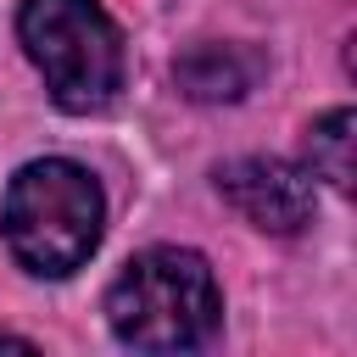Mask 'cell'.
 I'll use <instances>...</instances> for the list:
<instances>
[{
    "label": "cell",
    "mask_w": 357,
    "mask_h": 357,
    "mask_svg": "<svg viewBox=\"0 0 357 357\" xmlns=\"http://www.w3.org/2000/svg\"><path fill=\"white\" fill-rule=\"evenodd\" d=\"M0 229L11 257L39 273V279H67L78 273L106 229V195L95 184L89 167L67 162V156H45L28 162L0 206Z\"/></svg>",
    "instance_id": "obj_1"
},
{
    "label": "cell",
    "mask_w": 357,
    "mask_h": 357,
    "mask_svg": "<svg viewBox=\"0 0 357 357\" xmlns=\"http://www.w3.org/2000/svg\"><path fill=\"white\" fill-rule=\"evenodd\" d=\"M223 296L201 251L151 245L123 262L106 290V324L134 351H190L218 329Z\"/></svg>",
    "instance_id": "obj_2"
},
{
    "label": "cell",
    "mask_w": 357,
    "mask_h": 357,
    "mask_svg": "<svg viewBox=\"0 0 357 357\" xmlns=\"http://www.w3.org/2000/svg\"><path fill=\"white\" fill-rule=\"evenodd\" d=\"M17 33L61 112H100L123 89V33L100 0H22Z\"/></svg>",
    "instance_id": "obj_3"
},
{
    "label": "cell",
    "mask_w": 357,
    "mask_h": 357,
    "mask_svg": "<svg viewBox=\"0 0 357 357\" xmlns=\"http://www.w3.org/2000/svg\"><path fill=\"white\" fill-rule=\"evenodd\" d=\"M218 190L262 234H296L301 223H312V173H301V167H290L279 156L223 162L218 167Z\"/></svg>",
    "instance_id": "obj_4"
},
{
    "label": "cell",
    "mask_w": 357,
    "mask_h": 357,
    "mask_svg": "<svg viewBox=\"0 0 357 357\" xmlns=\"http://www.w3.org/2000/svg\"><path fill=\"white\" fill-rule=\"evenodd\" d=\"M173 78L190 100H240L262 78V56L245 45H195L173 61Z\"/></svg>",
    "instance_id": "obj_5"
},
{
    "label": "cell",
    "mask_w": 357,
    "mask_h": 357,
    "mask_svg": "<svg viewBox=\"0 0 357 357\" xmlns=\"http://www.w3.org/2000/svg\"><path fill=\"white\" fill-rule=\"evenodd\" d=\"M307 173L329 178L335 190H351V112L335 106L307 128Z\"/></svg>",
    "instance_id": "obj_6"
},
{
    "label": "cell",
    "mask_w": 357,
    "mask_h": 357,
    "mask_svg": "<svg viewBox=\"0 0 357 357\" xmlns=\"http://www.w3.org/2000/svg\"><path fill=\"white\" fill-rule=\"evenodd\" d=\"M0 346L6 351H33V340H17V335H0Z\"/></svg>",
    "instance_id": "obj_7"
}]
</instances>
